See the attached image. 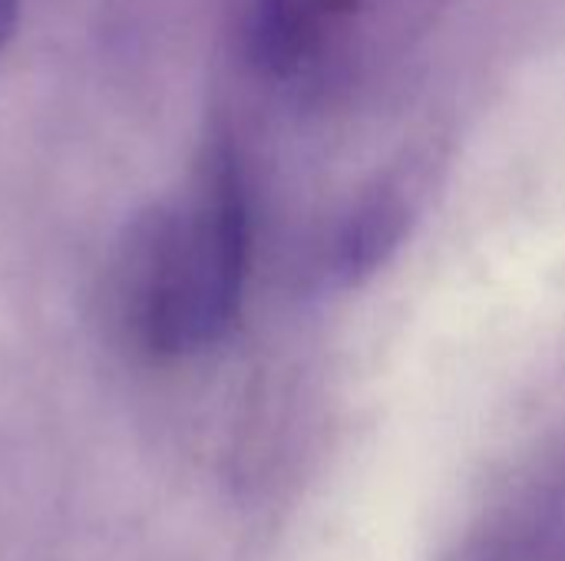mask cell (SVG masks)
Wrapping results in <instances>:
<instances>
[{"label": "cell", "mask_w": 565, "mask_h": 561, "mask_svg": "<svg viewBox=\"0 0 565 561\" xmlns=\"http://www.w3.org/2000/svg\"><path fill=\"white\" fill-rule=\"evenodd\" d=\"M252 248L248 192L228 136L209 139L182 195L146 212L113 265L122 334L152 357L212 347L238 317Z\"/></svg>", "instance_id": "obj_1"}, {"label": "cell", "mask_w": 565, "mask_h": 561, "mask_svg": "<svg viewBox=\"0 0 565 561\" xmlns=\"http://www.w3.org/2000/svg\"><path fill=\"white\" fill-rule=\"evenodd\" d=\"M361 10L364 0H252V63L281 86L315 83L348 43Z\"/></svg>", "instance_id": "obj_2"}, {"label": "cell", "mask_w": 565, "mask_h": 561, "mask_svg": "<svg viewBox=\"0 0 565 561\" xmlns=\"http://www.w3.org/2000/svg\"><path fill=\"white\" fill-rule=\"evenodd\" d=\"M414 218V188L411 179H387L374 192H367L354 212L344 218L334 251H331V271L351 284L377 271L404 241Z\"/></svg>", "instance_id": "obj_3"}, {"label": "cell", "mask_w": 565, "mask_h": 561, "mask_svg": "<svg viewBox=\"0 0 565 561\" xmlns=\"http://www.w3.org/2000/svg\"><path fill=\"white\" fill-rule=\"evenodd\" d=\"M20 20V0H0V50L10 43Z\"/></svg>", "instance_id": "obj_4"}]
</instances>
